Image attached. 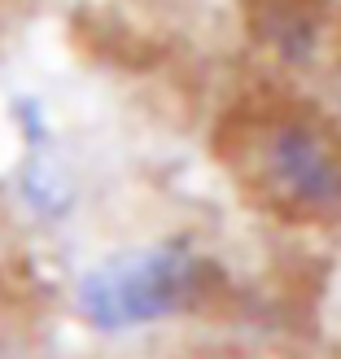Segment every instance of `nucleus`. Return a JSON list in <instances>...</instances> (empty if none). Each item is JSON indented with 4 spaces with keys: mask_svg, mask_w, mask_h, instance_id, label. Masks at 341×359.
Returning a JSON list of instances; mask_svg holds the SVG:
<instances>
[{
    "mask_svg": "<svg viewBox=\"0 0 341 359\" xmlns=\"http://www.w3.org/2000/svg\"><path fill=\"white\" fill-rule=\"evenodd\" d=\"M210 267L184 241L136 245L92 263L75 285V311L97 333H132L193 307Z\"/></svg>",
    "mask_w": 341,
    "mask_h": 359,
    "instance_id": "nucleus-1",
    "label": "nucleus"
},
{
    "mask_svg": "<svg viewBox=\"0 0 341 359\" xmlns=\"http://www.w3.org/2000/svg\"><path fill=\"white\" fill-rule=\"evenodd\" d=\"M258 175L293 215H337L341 210V140L315 118L284 114L263 128Z\"/></svg>",
    "mask_w": 341,
    "mask_h": 359,
    "instance_id": "nucleus-2",
    "label": "nucleus"
}]
</instances>
